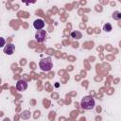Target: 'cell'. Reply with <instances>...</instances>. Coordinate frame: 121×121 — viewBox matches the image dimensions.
Masks as SVG:
<instances>
[{
	"label": "cell",
	"instance_id": "cell-9",
	"mask_svg": "<svg viewBox=\"0 0 121 121\" xmlns=\"http://www.w3.org/2000/svg\"><path fill=\"white\" fill-rule=\"evenodd\" d=\"M71 36L75 39H80L81 38V33L78 32V31H74V32L71 33Z\"/></svg>",
	"mask_w": 121,
	"mask_h": 121
},
{
	"label": "cell",
	"instance_id": "cell-1",
	"mask_svg": "<svg viewBox=\"0 0 121 121\" xmlns=\"http://www.w3.org/2000/svg\"><path fill=\"white\" fill-rule=\"evenodd\" d=\"M80 106L84 110H93L95 108V99L91 95L84 96L80 101Z\"/></svg>",
	"mask_w": 121,
	"mask_h": 121
},
{
	"label": "cell",
	"instance_id": "cell-4",
	"mask_svg": "<svg viewBox=\"0 0 121 121\" xmlns=\"http://www.w3.org/2000/svg\"><path fill=\"white\" fill-rule=\"evenodd\" d=\"M33 26H34V28H36L37 30H42V29L43 28V26H44V22H43V20H42V19H36V20L34 21V23H33Z\"/></svg>",
	"mask_w": 121,
	"mask_h": 121
},
{
	"label": "cell",
	"instance_id": "cell-5",
	"mask_svg": "<svg viewBox=\"0 0 121 121\" xmlns=\"http://www.w3.org/2000/svg\"><path fill=\"white\" fill-rule=\"evenodd\" d=\"M26 88H27V83L25 80H23V79H20L16 83V89L18 91H25Z\"/></svg>",
	"mask_w": 121,
	"mask_h": 121
},
{
	"label": "cell",
	"instance_id": "cell-8",
	"mask_svg": "<svg viewBox=\"0 0 121 121\" xmlns=\"http://www.w3.org/2000/svg\"><path fill=\"white\" fill-rule=\"evenodd\" d=\"M112 18L114 20H120L121 19V12L120 11H114L112 13Z\"/></svg>",
	"mask_w": 121,
	"mask_h": 121
},
{
	"label": "cell",
	"instance_id": "cell-7",
	"mask_svg": "<svg viewBox=\"0 0 121 121\" xmlns=\"http://www.w3.org/2000/svg\"><path fill=\"white\" fill-rule=\"evenodd\" d=\"M103 30L106 31V32H110L112 30V25L109 24V23H106L104 26H103Z\"/></svg>",
	"mask_w": 121,
	"mask_h": 121
},
{
	"label": "cell",
	"instance_id": "cell-2",
	"mask_svg": "<svg viewBox=\"0 0 121 121\" xmlns=\"http://www.w3.org/2000/svg\"><path fill=\"white\" fill-rule=\"evenodd\" d=\"M52 60L50 57H47V58H44V59H42L39 62V66L41 68L42 71H44V72H48L51 70L52 68Z\"/></svg>",
	"mask_w": 121,
	"mask_h": 121
},
{
	"label": "cell",
	"instance_id": "cell-6",
	"mask_svg": "<svg viewBox=\"0 0 121 121\" xmlns=\"http://www.w3.org/2000/svg\"><path fill=\"white\" fill-rule=\"evenodd\" d=\"M14 45L12 43H8L5 47H4V52L7 54V55H12L13 52H14Z\"/></svg>",
	"mask_w": 121,
	"mask_h": 121
},
{
	"label": "cell",
	"instance_id": "cell-3",
	"mask_svg": "<svg viewBox=\"0 0 121 121\" xmlns=\"http://www.w3.org/2000/svg\"><path fill=\"white\" fill-rule=\"evenodd\" d=\"M46 37H47V33H46V31L43 30V29L38 30V31L36 32V34H35V39H36V41H38L39 43L44 42L45 39H46Z\"/></svg>",
	"mask_w": 121,
	"mask_h": 121
}]
</instances>
